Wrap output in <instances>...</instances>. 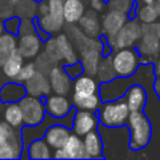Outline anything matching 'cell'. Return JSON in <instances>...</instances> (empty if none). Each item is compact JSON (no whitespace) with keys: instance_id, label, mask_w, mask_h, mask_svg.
Listing matches in <instances>:
<instances>
[{"instance_id":"cell-1","label":"cell","mask_w":160,"mask_h":160,"mask_svg":"<svg viewBox=\"0 0 160 160\" xmlns=\"http://www.w3.org/2000/svg\"><path fill=\"white\" fill-rule=\"evenodd\" d=\"M126 124L129 128L130 150L138 151L145 148L151 138V124L149 121V118L142 112V110L130 111Z\"/></svg>"},{"instance_id":"cell-2","label":"cell","mask_w":160,"mask_h":160,"mask_svg":"<svg viewBox=\"0 0 160 160\" xmlns=\"http://www.w3.org/2000/svg\"><path fill=\"white\" fill-rule=\"evenodd\" d=\"M24 152L21 130L0 120V159H20Z\"/></svg>"},{"instance_id":"cell-3","label":"cell","mask_w":160,"mask_h":160,"mask_svg":"<svg viewBox=\"0 0 160 160\" xmlns=\"http://www.w3.org/2000/svg\"><path fill=\"white\" fill-rule=\"evenodd\" d=\"M129 112L124 98L104 101L99 108V122L108 128H122L126 124Z\"/></svg>"},{"instance_id":"cell-4","label":"cell","mask_w":160,"mask_h":160,"mask_svg":"<svg viewBox=\"0 0 160 160\" xmlns=\"http://www.w3.org/2000/svg\"><path fill=\"white\" fill-rule=\"evenodd\" d=\"M142 35V28L141 22L134 18V19H128V21L122 25V28L118 31V34L108 40L109 46L111 48L112 51L122 48H134L138 42V40Z\"/></svg>"},{"instance_id":"cell-5","label":"cell","mask_w":160,"mask_h":160,"mask_svg":"<svg viewBox=\"0 0 160 160\" xmlns=\"http://www.w3.org/2000/svg\"><path fill=\"white\" fill-rule=\"evenodd\" d=\"M111 58L116 76H130L142 64L141 56L134 48L118 49L111 52Z\"/></svg>"},{"instance_id":"cell-6","label":"cell","mask_w":160,"mask_h":160,"mask_svg":"<svg viewBox=\"0 0 160 160\" xmlns=\"http://www.w3.org/2000/svg\"><path fill=\"white\" fill-rule=\"evenodd\" d=\"M19 105L22 112L24 125H36L46 115L45 104L41 98L26 94L19 100Z\"/></svg>"},{"instance_id":"cell-7","label":"cell","mask_w":160,"mask_h":160,"mask_svg":"<svg viewBox=\"0 0 160 160\" xmlns=\"http://www.w3.org/2000/svg\"><path fill=\"white\" fill-rule=\"evenodd\" d=\"M98 125H99V116L95 111L76 109L70 129L74 134L82 138L89 131L95 130L98 128Z\"/></svg>"},{"instance_id":"cell-8","label":"cell","mask_w":160,"mask_h":160,"mask_svg":"<svg viewBox=\"0 0 160 160\" xmlns=\"http://www.w3.org/2000/svg\"><path fill=\"white\" fill-rule=\"evenodd\" d=\"M65 34L69 36L74 48L78 50V54L80 51L88 50V49H100V50H102L101 40L96 39V38L88 36L85 32H82V30L76 24H68V29H66Z\"/></svg>"},{"instance_id":"cell-9","label":"cell","mask_w":160,"mask_h":160,"mask_svg":"<svg viewBox=\"0 0 160 160\" xmlns=\"http://www.w3.org/2000/svg\"><path fill=\"white\" fill-rule=\"evenodd\" d=\"M42 48V40L36 34V31L19 35L16 41V50L21 54V56L26 60L35 59Z\"/></svg>"},{"instance_id":"cell-10","label":"cell","mask_w":160,"mask_h":160,"mask_svg":"<svg viewBox=\"0 0 160 160\" xmlns=\"http://www.w3.org/2000/svg\"><path fill=\"white\" fill-rule=\"evenodd\" d=\"M51 91L60 95H69L72 90V79L68 75L64 66L54 65L48 74Z\"/></svg>"},{"instance_id":"cell-11","label":"cell","mask_w":160,"mask_h":160,"mask_svg":"<svg viewBox=\"0 0 160 160\" xmlns=\"http://www.w3.org/2000/svg\"><path fill=\"white\" fill-rule=\"evenodd\" d=\"M128 15L124 14V12H120V11H116V10H110L108 9L106 12H104L100 18V21H101V31H102V35L110 40L112 39L118 31L122 28V25L128 21Z\"/></svg>"},{"instance_id":"cell-12","label":"cell","mask_w":160,"mask_h":160,"mask_svg":"<svg viewBox=\"0 0 160 160\" xmlns=\"http://www.w3.org/2000/svg\"><path fill=\"white\" fill-rule=\"evenodd\" d=\"M135 46L139 55L141 56L142 64L152 62L160 56V39L150 34H142Z\"/></svg>"},{"instance_id":"cell-13","label":"cell","mask_w":160,"mask_h":160,"mask_svg":"<svg viewBox=\"0 0 160 160\" xmlns=\"http://www.w3.org/2000/svg\"><path fill=\"white\" fill-rule=\"evenodd\" d=\"M41 100L45 104L46 112L54 118H64L68 115L72 108L70 100L66 98V95H60V94H52V95H46L41 98Z\"/></svg>"},{"instance_id":"cell-14","label":"cell","mask_w":160,"mask_h":160,"mask_svg":"<svg viewBox=\"0 0 160 160\" xmlns=\"http://www.w3.org/2000/svg\"><path fill=\"white\" fill-rule=\"evenodd\" d=\"M24 86H25L26 94L38 96V98H44L51 92L48 75L41 71H38V70L30 79H28L24 82Z\"/></svg>"},{"instance_id":"cell-15","label":"cell","mask_w":160,"mask_h":160,"mask_svg":"<svg viewBox=\"0 0 160 160\" xmlns=\"http://www.w3.org/2000/svg\"><path fill=\"white\" fill-rule=\"evenodd\" d=\"M70 134H71V129L69 126L64 124H54L46 129L42 138L49 144V146L54 150V149L62 148L68 141Z\"/></svg>"},{"instance_id":"cell-16","label":"cell","mask_w":160,"mask_h":160,"mask_svg":"<svg viewBox=\"0 0 160 160\" xmlns=\"http://www.w3.org/2000/svg\"><path fill=\"white\" fill-rule=\"evenodd\" d=\"M99 84L94 76L82 72L72 80V96L82 98L99 92Z\"/></svg>"},{"instance_id":"cell-17","label":"cell","mask_w":160,"mask_h":160,"mask_svg":"<svg viewBox=\"0 0 160 160\" xmlns=\"http://www.w3.org/2000/svg\"><path fill=\"white\" fill-rule=\"evenodd\" d=\"M78 26L90 38H96L99 39L102 35L101 31V21L100 18L98 16V12L95 10H85L82 16L76 22Z\"/></svg>"},{"instance_id":"cell-18","label":"cell","mask_w":160,"mask_h":160,"mask_svg":"<svg viewBox=\"0 0 160 160\" xmlns=\"http://www.w3.org/2000/svg\"><path fill=\"white\" fill-rule=\"evenodd\" d=\"M122 98L130 111H138L145 108L148 94H146L145 88L141 84H134L126 90Z\"/></svg>"},{"instance_id":"cell-19","label":"cell","mask_w":160,"mask_h":160,"mask_svg":"<svg viewBox=\"0 0 160 160\" xmlns=\"http://www.w3.org/2000/svg\"><path fill=\"white\" fill-rule=\"evenodd\" d=\"M88 159L104 158V142L99 130H91L82 136Z\"/></svg>"},{"instance_id":"cell-20","label":"cell","mask_w":160,"mask_h":160,"mask_svg":"<svg viewBox=\"0 0 160 160\" xmlns=\"http://www.w3.org/2000/svg\"><path fill=\"white\" fill-rule=\"evenodd\" d=\"M26 95L24 84H20L15 80L4 82L0 86V102H19V100Z\"/></svg>"},{"instance_id":"cell-21","label":"cell","mask_w":160,"mask_h":160,"mask_svg":"<svg viewBox=\"0 0 160 160\" xmlns=\"http://www.w3.org/2000/svg\"><path fill=\"white\" fill-rule=\"evenodd\" d=\"M35 21L38 24V26L48 32L49 35H56L59 34L62 28L65 26V20L64 16H59V15H54L51 12L48 11L46 15L40 16V18H35Z\"/></svg>"},{"instance_id":"cell-22","label":"cell","mask_w":160,"mask_h":160,"mask_svg":"<svg viewBox=\"0 0 160 160\" xmlns=\"http://www.w3.org/2000/svg\"><path fill=\"white\" fill-rule=\"evenodd\" d=\"M80 59L79 61L82 65L84 72L91 76H95L99 62L102 58L101 50L100 49H88V50H82L79 52Z\"/></svg>"},{"instance_id":"cell-23","label":"cell","mask_w":160,"mask_h":160,"mask_svg":"<svg viewBox=\"0 0 160 160\" xmlns=\"http://www.w3.org/2000/svg\"><path fill=\"white\" fill-rule=\"evenodd\" d=\"M28 158L32 160H46L52 158V149L44 140V138L35 139L26 146Z\"/></svg>"},{"instance_id":"cell-24","label":"cell","mask_w":160,"mask_h":160,"mask_svg":"<svg viewBox=\"0 0 160 160\" xmlns=\"http://www.w3.org/2000/svg\"><path fill=\"white\" fill-rule=\"evenodd\" d=\"M56 42H58V48L61 55V61L64 64H72L75 61L79 60L78 52L75 51V48L72 45V42L70 41L69 36L65 32H59L56 34Z\"/></svg>"},{"instance_id":"cell-25","label":"cell","mask_w":160,"mask_h":160,"mask_svg":"<svg viewBox=\"0 0 160 160\" xmlns=\"http://www.w3.org/2000/svg\"><path fill=\"white\" fill-rule=\"evenodd\" d=\"M85 12V5L82 0H64L62 15L65 24H76Z\"/></svg>"},{"instance_id":"cell-26","label":"cell","mask_w":160,"mask_h":160,"mask_svg":"<svg viewBox=\"0 0 160 160\" xmlns=\"http://www.w3.org/2000/svg\"><path fill=\"white\" fill-rule=\"evenodd\" d=\"M62 149L65 150L68 159H88L82 138L74 132L70 134V136H69L68 141L65 142V145L62 146Z\"/></svg>"},{"instance_id":"cell-27","label":"cell","mask_w":160,"mask_h":160,"mask_svg":"<svg viewBox=\"0 0 160 160\" xmlns=\"http://www.w3.org/2000/svg\"><path fill=\"white\" fill-rule=\"evenodd\" d=\"M24 62H25V59L21 56V54L18 50L15 52H12L5 60V62L1 65V72H2L4 78H6L9 80H14L16 78V75L19 74Z\"/></svg>"},{"instance_id":"cell-28","label":"cell","mask_w":160,"mask_h":160,"mask_svg":"<svg viewBox=\"0 0 160 160\" xmlns=\"http://www.w3.org/2000/svg\"><path fill=\"white\" fill-rule=\"evenodd\" d=\"M135 18L141 24H148V22L156 21L160 18V6L156 4V1L148 2V4L142 2V5L136 6Z\"/></svg>"},{"instance_id":"cell-29","label":"cell","mask_w":160,"mask_h":160,"mask_svg":"<svg viewBox=\"0 0 160 160\" xmlns=\"http://www.w3.org/2000/svg\"><path fill=\"white\" fill-rule=\"evenodd\" d=\"M1 111H2V120H5L12 128L19 129L24 125L22 112H21L19 102H6L4 104Z\"/></svg>"},{"instance_id":"cell-30","label":"cell","mask_w":160,"mask_h":160,"mask_svg":"<svg viewBox=\"0 0 160 160\" xmlns=\"http://www.w3.org/2000/svg\"><path fill=\"white\" fill-rule=\"evenodd\" d=\"M95 78L99 82H106V81H110L114 78H116V72H115V69L112 65L111 54L101 58L98 70H96V74H95Z\"/></svg>"},{"instance_id":"cell-31","label":"cell","mask_w":160,"mask_h":160,"mask_svg":"<svg viewBox=\"0 0 160 160\" xmlns=\"http://www.w3.org/2000/svg\"><path fill=\"white\" fill-rule=\"evenodd\" d=\"M16 41L18 38L8 31H4L0 36V68L5 62V60L16 51Z\"/></svg>"},{"instance_id":"cell-32","label":"cell","mask_w":160,"mask_h":160,"mask_svg":"<svg viewBox=\"0 0 160 160\" xmlns=\"http://www.w3.org/2000/svg\"><path fill=\"white\" fill-rule=\"evenodd\" d=\"M72 102L76 109L96 111V110H99V108L101 105V98H100L99 92H95L89 96H82V98L72 96Z\"/></svg>"},{"instance_id":"cell-33","label":"cell","mask_w":160,"mask_h":160,"mask_svg":"<svg viewBox=\"0 0 160 160\" xmlns=\"http://www.w3.org/2000/svg\"><path fill=\"white\" fill-rule=\"evenodd\" d=\"M14 12L20 19H34L36 16V1L20 0L14 5Z\"/></svg>"},{"instance_id":"cell-34","label":"cell","mask_w":160,"mask_h":160,"mask_svg":"<svg viewBox=\"0 0 160 160\" xmlns=\"http://www.w3.org/2000/svg\"><path fill=\"white\" fill-rule=\"evenodd\" d=\"M44 52L49 56V59L56 65L59 62H62L61 61V55H60V51H59V48H58V42H56V38L55 35H51L46 41H45V50Z\"/></svg>"},{"instance_id":"cell-35","label":"cell","mask_w":160,"mask_h":160,"mask_svg":"<svg viewBox=\"0 0 160 160\" xmlns=\"http://www.w3.org/2000/svg\"><path fill=\"white\" fill-rule=\"evenodd\" d=\"M136 5L135 0H106V8L110 10H116L124 14H129V11Z\"/></svg>"},{"instance_id":"cell-36","label":"cell","mask_w":160,"mask_h":160,"mask_svg":"<svg viewBox=\"0 0 160 160\" xmlns=\"http://www.w3.org/2000/svg\"><path fill=\"white\" fill-rule=\"evenodd\" d=\"M35 71H36V65H35L34 61L24 62L22 66H21V69H20V71H19V74L16 75V78L14 80L18 81V82H20V84H24L28 79H30L35 74Z\"/></svg>"},{"instance_id":"cell-37","label":"cell","mask_w":160,"mask_h":160,"mask_svg":"<svg viewBox=\"0 0 160 160\" xmlns=\"http://www.w3.org/2000/svg\"><path fill=\"white\" fill-rule=\"evenodd\" d=\"M35 65H36V70L38 71H41V72H44V74H49V71L51 70V68L55 65L50 59H49V56L42 51H40V54L35 58Z\"/></svg>"},{"instance_id":"cell-38","label":"cell","mask_w":160,"mask_h":160,"mask_svg":"<svg viewBox=\"0 0 160 160\" xmlns=\"http://www.w3.org/2000/svg\"><path fill=\"white\" fill-rule=\"evenodd\" d=\"M20 21L21 19L16 15H11L9 18H6L2 22H4V28H5V31L18 36L19 34V28H20Z\"/></svg>"},{"instance_id":"cell-39","label":"cell","mask_w":160,"mask_h":160,"mask_svg":"<svg viewBox=\"0 0 160 160\" xmlns=\"http://www.w3.org/2000/svg\"><path fill=\"white\" fill-rule=\"evenodd\" d=\"M64 69H65V71L68 72V75L74 80L76 76H79L80 74H82L84 72V69H82V65H81V62L78 60V61H75V62H72V64H65L64 65Z\"/></svg>"},{"instance_id":"cell-40","label":"cell","mask_w":160,"mask_h":160,"mask_svg":"<svg viewBox=\"0 0 160 160\" xmlns=\"http://www.w3.org/2000/svg\"><path fill=\"white\" fill-rule=\"evenodd\" d=\"M142 34H150L158 39H160V21H152L148 24H141Z\"/></svg>"},{"instance_id":"cell-41","label":"cell","mask_w":160,"mask_h":160,"mask_svg":"<svg viewBox=\"0 0 160 160\" xmlns=\"http://www.w3.org/2000/svg\"><path fill=\"white\" fill-rule=\"evenodd\" d=\"M90 8L96 12H101L106 8V0H89Z\"/></svg>"},{"instance_id":"cell-42","label":"cell","mask_w":160,"mask_h":160,"mask_svg":"<svg viewBox=\"0 0 160 160\" xmlns=\"http://www.w3.org/2000/svg\"><path fill=\"white\" fill-rule=\"evenodd\" d=\"M49 11V6H48V2L46 0H42V1H39L38 5H36V18H40V16H44L46 15Z\"/></svg>"},{"instance_id":"cell-43","label":"cell","mask_w":160,"mask_h":160,"mask_svg":"<svg viewBox=\"0 0 160 160\" xmlns=\"http://www.w3.org/2000/svg\"><path fill=\"white\" fill-rule=\"evenodd\" d=\"M52 158L54 159H68L66 156V152L62 148H59V149H54V152H52Z\"/></svg>"},{"instance_id":"cell-44","label":"cell","mask_w":160,"mask_h":160,"mask_svg":"<svg viewBox=\"0 0 160 160\" xmlns=\"http://www.w3.org/2000/svg\"><path fill=\"white\" fill-rule=\"evenodd\" d=\"M152 69H154V74L156 78H160V56L156 58L152 61Z\"/></svg>"},{"instance_id":"cell-45","label":"cell","mask_w":160,"mask_h":160,"mask_svg":"<svg viewBox=\"0 0 160 160\" xmlns=\"http://www.w3.org/2000/svg\"><path fill=\"white\" fill-rule=\"evenodd\" d=\"M152 89L155 91V94L158 95L159 100H160V78H156L154 80V84H152Z\"/></svg>"},{"instance_id":"cell-46","label":"cell","mask_w":160,"mask_h":160,"mask_svg":"<svg viewBox=\"0 0 160 160\" xmlns=\"http://www.w3.org/2000/svg\"><path fill=\"white\" fill-rule=\"evenodd\" d=\"M5 31V28H4V22L2 21H0V36H1V34Z\"/></svg>"},{"instance_id":"cell-47","label":"cell","mask_w":160,"mask_h":160,"mask_svg":"<svg viewBox=\"0 0 160 160\" xmlns=\"http://www.w3.org/2000/svg\"><path fill=\"white\" fill-rule=\"evenodd\" d=\"M139 1H141V2H145V4H148V2H154L155 0H139Z\"/></svg>"},{"instance_id":"cell-48","label":"cell","mask_w":160,"mask_h":160,"mask_svg":"<svg viewBox=\"0 0 160 160\" xmlns=\"http://www.w3.org/2000/svg\"><path fill=\"white\" fill-rule=\"evenodd\" d=\"M10 1H11V4H12V5H15V4H16L18 1H20V0H10Z\"/></svg>"},{"instance_id":"cell-49","label":"cell","mask_w":160,"mask_h":160,"mask_svg":"<svg viewBox=\"0 0 160 160\" xmlns=\"http://www.w3.org/2000/svg\"><path fill=\"white\" fill-rule=\"evenodd\" d=\"M155 1H156V4H158V5L160 6V0H155Z\"/></svg>"},{"instance_id":"cell-50","label":"cell","mask_w":160,"mask_h":160,"mask_svg":"<svg viewBox=\"0 0 160 160\" xmlns=\"http://www.w3.org/2000/svg\"><path fill=\"white\" fill-rule=\"evenodd\" d=\"M1 109H2V106H1V104H0V111H1Z\"/></svg>"}]
</instances>
